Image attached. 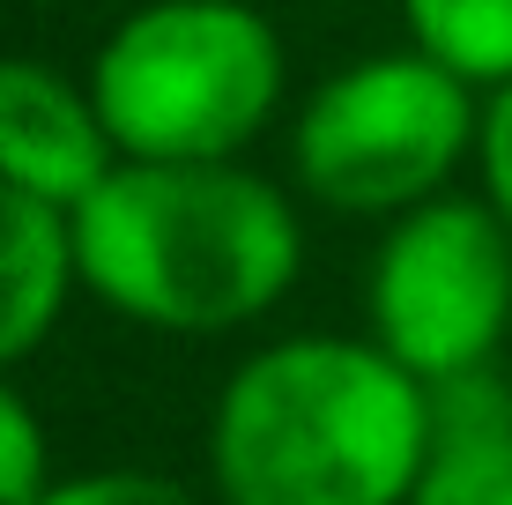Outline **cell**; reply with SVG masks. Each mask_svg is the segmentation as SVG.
I'll use <instances>...</instances> for the list:
<instances>
[{
  "label": "cell",
  "mask_w": 512,
  "mask_h": 505,
  "mask_svg": "<svg viewBox=\"0 0 512 505\" xmlns=\"http://www.w3.org/2000/svg\"><path fill=\"white\" fill-rule=\"evenodd\" d=\"M75 275L119 320L156 335L253 327L297 283L305 231L245 164H127L67 216Z\"/></svg>",
  "instance_id": "7a4b0ae2"
},
{
  "label": "cell",
  "mask_w": 512,
  "mask_h": 505,
  "mask_svg": "<svg viewBox=\"0 0 512 505\" xmlns=\"http://www.w3.org/2000/svg\"><path fill=\"white\" fill-rule=\"evenodd\" d=\"M30 505H201L186 483L156 476V468H90V476L45 483Z\"/></svg>",
  "instance_id": "8fae6325"
},
{
  "label": "cell",
  "mask_w": 512,
  "mask_h": 505,
  "mask_svg": "<svg viewBox=\"0 0 512 505\" xmlns=\"http://www.w3.org/2000/svg\"><path fill=\"white\" fill-rule=\"evenodd\" d=\"M483 104L431 52H372L312 90L290 134V164L334 216H409L475 156Z\"/></svg>",
  "instance_id": "277c9868"
},
{
  "label": "cell",
  "mask_w": 512,
  "mask_h": 505,
  "mask_svg": "<svg viewBox=\"0 0 512 505\" xmlns=\"http://www.w3.org/2000/svg\"><path fill=\"white\" fill-rule=\"evenodd\" d=\"M409 505H512V387L490 364L431 387V461Z\"/></svg>",
  "instance_id": "52a82bcc"
},
{
  "label": "cell",
  "mask_w": 512,
  "mask_h": 505,
  "mask_svg": "<svg viewBox=\"0 0 512 505\" xmlns=\"http://www.w3.org/2000/svg\"><path fill=\"white\" fill-rule=\"evenodd\" d=\"M409 45L446 60L475 90L512 82V0H401Z\"/></svg>",
  "instance_id": "9c48e42d"
},
{
  "label": "cell",
  "mask_w": 512,
  "mask_h": 505,
  "mask_svg": "<svg viewBox=\"0 0 512 505\" xmlns=\"http://www.w3.org/2000/svg\"><path fill=\"white\" fill-rule=\"evenodd\" d=\"M75 231L60 208L0 186V372L23 364L52 335L75 290Z\"/></svg>",
  "instance_id": "ba28073f"
},
{
  "label": "cell",
  "mask_w": 512,
  "mask_h": 505,
  "mask_svg": "<svg viewBox=\"0 0 512 505\" xmlns=\"http://www.w3.org/2000/svg\"><path fill=\"white\" fill-rule=\"evenodd\" d=\"M119 171L90 82L45 60H0V186L75 216Z\"/></svg>",
  "instance_id": "8992f818"
},
{
  "label": "cell",
  "mask_w": 512,
  "mask_h": 505,
  "mask_svg": "<svg viewBox=\"0 0 512 505\" xmlns=\"http://www.w3.org/2000/svg\"><path fill=\"white\" fill-rule=\"evenodd\" d=\"M45 424L23 394L0 379V505H30L45 491Z\"/></svg>",
  "instance_id": "30bf717a"
},
{
  "label": "cell",
  "mask_w": 512,
  "mask_h": 505,
  "mask_svg": "<svg viewBox=\"0 0 512 505\" xmlns=\"http://www.w3.org/2000/svg\"><path fill=\"white\" fill-rule=\"evenodd\" d=\"M431 387L372 335H290L223 379L208 476L223 505H409Z\"/></svg>",
  "instance_id": "6da1fadb"
},
{
  "label": "cell",
  "mask_w": 512,
  "mask_h": 505,
  "mask_svg": "<svg viewBox=\"0 0 512 505\" xmlns=\"http://www.w3.org/2000/svg\"><path fill=\"white\" fill-rule=\"evenodd\" d=\"M372 342L423 387L483 372L512 327V231L490 201L438 194L394 216L372 260Z\"/></svg>",
  "instance_id": "5b68a950"
},
{
  "label": "cell",
  "mask_w": 512,
  "mask_h": 505,
  "mask_svg": "<svg viewBox=\"0 0 512 505\" xmlns=\"http://www.w3.org/2000/svg\"><path fill=\"white\" fill-rule=\"evenodd\" d=\"M127 164H238L282 104V38L245 0H149L90 60Z\"/></svg>",
  "instance_id": "3957f363"
},
{
  "label": "cell",
  "mask_w": 512,
  "mask_h": 505,
  "mask_svg": "<svg viewBox=\"0 0 512 505\" xmlns=\"http://www.w3.org/2000/svg\"><path fill=\"white\" fill-rule=\"evenodd\" d=\"M475 171H483V201L498 208L512 231V82L483 97V127H475Z\"/></svg>",
  "instance_id": "7c38bea8"
}]
</instances>
